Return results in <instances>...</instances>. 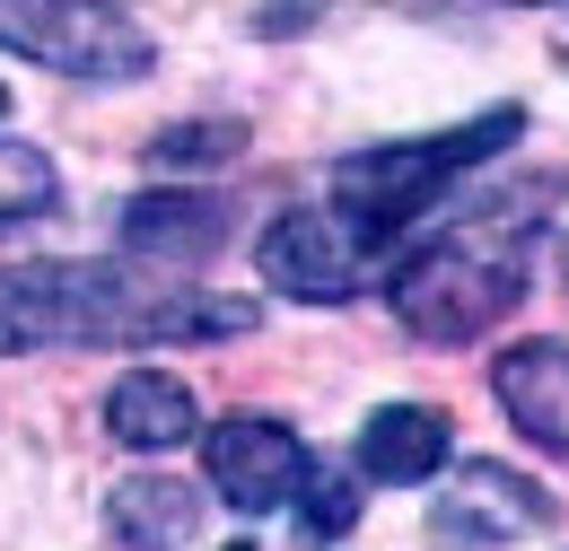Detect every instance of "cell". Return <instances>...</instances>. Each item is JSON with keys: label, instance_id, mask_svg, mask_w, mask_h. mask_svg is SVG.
<instances>
[{"label": "cell", "instance_id": "obj_15", "mask_svg": "<svg viewBox=\"0 0 569 551\" xmlns=\"http://www.w3.org/2000/svg\"><path fill=\"white\" fill-rule=\"evenodd\" d=\"M237 149H246V132H237V123H184V132L158 140L149 158H158V167H193V158H237Z\"/></svg>", "mask_w": 569, "mask_h": 551}, {"label": "cell", "instance_id": "obj_11", "mask_svg": "<svg viewBox=\"0 0 569 551\" xmlns=\"http://www.w3.org/2000/svg\"><path fill=\"white\" fill-rule=\"evenodd\" d=\"M202 490L176 482V473H132V482L106 490V534L123 551H193L202 543Z\"/></svg>", "mask_w": 569, "mask_h": 551}, {"label": "cell", "instance_id": "obj_17", "mask_svg": "<svg viewBox=\"0 0 569 551\" xmlns=\"http://www.w3.org/2000/svg\"><path fill=\"white\" fill-rule=\"evenodd\" d=\"M508 9H552V0H508Z\"/></svg>", "mask_w": 569, "mask_h": 551}, {"label": "cell", "instance_id": "obj_9", "mask_svg": "<svg viewBox=\"0 0 569 551\" xmlns=\"http://www.w3.org/2000/svg\"><path fill=\"white\" fill-rule=\"evenodd\" d=\"M491 394H499L508 429H517L535 455L569 464V342H517V350H499Z\"/></svg>", "mask_w": 569, "mask_h": 551}, {"label": "cell", "instance_id": "obj_19", "mask_svg": "<svg viewBox=\"0 0 569 551\" xmlns=\"http://www.w3.org/2000/svg\"><path fill=\"white\" fill-rule=\"evenodd\" d=\"M561 272H569V246H561Z\"/></svg>", "mask_w": 569, "mask_h": 551}, {"label": "cell", "instance_id": "obj_3", "mask_svg": "<svg viewBox=\"0 0 569 551\" xmlns=\"http://www.w3.org/2000/svg\"><path fill=\"white\" fill-rule=\"evenodd\" d=\"M517 132H526V114H517V106H491V114L447 123V132L351 149V158L325 176V210H333L359 246L386 263V280H395V263L421 246V228L447 210V193H456L473 167H491V158H499Z\"/></svg>", "mask_w": 569, "mask_h": 551}, {"label": "cell", "instance_id": "obj_2", "mask_svg": "<svg viewBox=\"0 0 569 551\" xmlns=\"http://www.w3.org/2000/svg\"><path fill=\"white\" fill-rule=\"evenodd\" d=\"M263 307L149 263H0V359L18 350H123V342H228Z\"/></svg>", "mask_w": 569, "mask_h": 551}, {"label": "cell", "instance_id": "obj_6", "mask_svg": "<svg viewBox=\"0 0 569 551\" xmlns=\"http://www.w3.org/2000/svg\"><path fill=\"white\" fill-rule=\"evenodd\" d=\"M307 473H316V447L272 412H228L219 429H202V482H211L237 517L298 508Z\"/></svg>", "mask_w": 569, "mask_h": 551}, {"label": "cell", "instance_id": "obj_10", "mask_svg": "<svg viewBox=\"0 0 569 551\" xmlns=\"http://www.w3.org/2000/svg\"><path fill=\"white\" fill-rule=\"evenodd\" d=\"M447 455H456V420L438 412V403H386V412H368V429H359L351 464L359 482H438L447 473Z\"/></svg>", "mask_w": 569, "mask_h": 551}, {"label": "cell", "instance_id": "obj_7", "mask_svg": "<svg viewBox=\"0 0 569 551\" xmlns=\"http://www.w3.org/2000/svg\"><path fill=\"white\" fill-rule=\"evenodd\" d=\"M535 525H552V499L508 473V464H456V482L429 499V534L456 551H499V543H526Z\"/></svg>", "mask_w": 569, "mask_h": 551}, {"label": "cell", "instance_id": "obj_12", "mask_svg": "<svg viewBox=\"0 0 569 551\" xmlns=\"http://www.w3.org/2000/svg\"><path fill=\"white\" fill-rule=\"evenodd\" d=\"M193 429H202V403H193V385L167 377V368H132V377L106 394V438L132 447V455H167V447H184Z\"/></svg>", "mask_w": 569, "mask_h": 551}, {"label": "cell", "instance_id": "obj_1", "mask_svg": "<svg viewBox=\"0 0 569 551\" xmlns=\"http://www.w3.org/2000/svg\"><path fill=\"white\" fill-rule=\"evenodd\" d=\"M561 193H569L561 167H535V176H517V184H491V193L456 202L447 219H429L421 246L386 280L395 324L429 350L482 342L491 324H508L517 298H526V280H535L543 237H552V202H561Z\"/></svg>", "mask_w": 569, "mask_h": 551}, {"label": "cell", "instance_id": "obj_4", "mask_svg": "<svg viewBox=\"0 0 569 551\" xmlns=\"http://www.w3.org/2000/svg\"><path fill=\"white\" fill-rule=\"evenodd\" d=\"M0 53L53 70V79L123 88V79H149L158 36L123 0H0Z\"/></svg>", "mask_w": 569, "mask_h": 551}, {"label": "cell", "instance_id": "obj_5", "mask_svg": "<svg viewBox=\"0 0 569 551\" xmlns=\"http://www.w3.org/2000/svg\"><path fill=\"white\" fill-rule=\"evenodd\" d=\"M254 272L272 280L281 298H298V307H351V298H368L386 280V263L325 202H298L254 237Z\"/></svg>", "mask_w": 569, "mask_h": 551}, {"label": "cell", "instance_id": "obj_18", "mask_svg": "<svg viewBox=\"0 0 569 551\" xmlns=\"http://www.w3.org/2000/svg\"><path fill=\"white\" fill-rule=\"evenodd\" d=\"M0 123H9V88H0Z\"/></svg>", "mask_w": 569, "mask_h": 551}, {"label": "cell", "instance_id": "obj_14", "mask_svg": "<svg viewBox=\"0 0 569 551\" xmlns=\"http://www.w3.org/2000/svg\"><path fill=\"white\" fill-rule=\"evenodd\" d=\"M351 525H359V482L316 455V473H307V490H298V534H307V543H342Z\"/></svg>", "mask_w": 569, "mask_h": 551}, {"label": "cell", "instance_id": "obj_16", "mask_svg": "<svg viewBox=\"0 0 569 551\" xmlns=\"http://www.w3.org/2000/svg\"><path fill=\"white\" fill-rule=\"evenodd\" d=\"M342 0H254V36H307L316 18H333Z\"/></svg>", "mask_w": 569, "mask_h": 551}, {"label": "cell", "instance_id": "obj_13", "mask_svg": "<svg viewBox=\"0 0 569 551\" xmlns=\"http://www.w3.org/2000/svg\"><path fill=\"white\" fill-rule=\"evenodd\" d=\"M62 202V176L36 140H0V219H36Z\"/></svg>", "mask_w": 569, "mask_h": 551}, {"label": "cell", "instance_id": "obj_8", "mask_svg": "<svg viewBox=\"0 0 569 551\" xmlns=\"http://www.w3.org/2000/svg\"><path fill=\"white\" fill-rule=\"evenodd\" d=\"M237 210L219 193H141L123 210V263H149V272H202L219 246H228Z\"/></svg>", "mask_w": 569, "mask_h": 551}]
</instances>
